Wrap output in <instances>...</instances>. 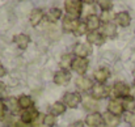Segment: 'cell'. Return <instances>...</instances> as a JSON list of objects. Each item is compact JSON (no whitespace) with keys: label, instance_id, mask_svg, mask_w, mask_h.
I'll list each match as a JSON object with an SVG mask.
<instances>
[{"label":"cell","instance_id":"1","mask_svg":"<svg viewBox=\"0 0 135 127\" xmlns=\"http://www.w3.org/2000/svg\"><path fill=\"white\" fill-rule=\"evenodd\" d=\"M66 11L67 13L72 17V18H76L78 16L81 14V11H83V7H81V3L78 1V0H68L66 1Z\"/></svg>","mask_w":135,"mask_h":127},{"label":"cell","instance_id":"2","mask_svg":"<svg viewBox=\"0 0 135 127\" xmlns=\"http://www.w3.org/2000/svg\"><path fill=\"white\" fill-rule=\"evenodd\" d=\"M110 94V88L104 84H97L93 85L92 88V96L94 100H100V98H106Z\"/></svg>","mask_w":135,"mask_h":127},{"label":"cell","instance_id":"3","mask_svg":"<svg viewBox=\"0 0 135 127\" xmlns=\"http://www.w3.org/2000/svg\"><path fill=\"white\" fill-rule=\"evenodd\" d=\"M63 101H64V105H67L68 108H76L81 102V97H80L79 93L70 92V93H66L64 94Z\"/></svg>","mask_w":135,"mask_h":127},{"label":"cell","instance_id":"4","mask_svg":"<svg viewBox=\"0 0 135 127\" xmlns=\"http://www.w3.org/2000/svg\"><path fill=\"white\" fill-rule=\"evenodd\" d=\"M88 59H84V58H76L74 59L72 62V70H75L79 75H84L88 70Z\"/></svg>","mask_w":135,"mask_h":127},{"label":"cell","instance_id":"5","mask_svg":"<svg viewBox=\"0 0 135 127\" xmlns=\"http://www.w3.org/2000/svg\"><path fill=\"white\" fill-rule=\"evenodd\" d=\"M130 86L127 84H125V83H122V81H118V83H115V84L113 85V93L117 96V97H129V94H130Z\"/></svg>","mask_w":135,"mask_h":127},{"label":"cell","instance_id":"6","mask_svg":"<svg viewBox=\"0 0 135 127\" xmlns=\"http://www.w3.org/2000/svg\"><path fill=\"white\" fill-rule=\"evenodd\" d=\"M38 117H40V114H38V111L36 109H28V110L22 111V114H21V122L30 125V123L36 122V119Z\"/></svg>","mask_w":135,"mask_h":127},{"label":"cell","instance_id":"7","mask_svg":"<svg viewBox=\"0 0 135 127\" xmlns=\"http://www.w3.org/2000/svg\"><path fill=\"white\" fill-rule=\"evenodd\" d=\"M70 80H71V74L66 70L56 72L55 76H54V83L58 85H67L70 83Z\"/></svg>","mask_w":135,"mask_h":127},{"label":"cell","instance_id":"8","mask_svg":"<svg viewBox=\"0 0 135 127\" xmlns=\"http://www.w3.org/2000/svg\"><path fill=\"white\" fill-rule=\"evenodd\" d=\"M74 52H75V55H78V58H84V59H85L90 54L89 45H88V43H84V42L78 43V45H75Z\"/></svg>","mask_w":135,"mask_h":127},{"label":"cell","instance_id":"9","mask_svg":"<svg viewBox=\"0 0 135 127\" xmlns=\"http://www.w3.org/2000/svg\"><path fill=\"white\" fill-rule=\"evenodd\" d=\"M80 22H79V20L78 18H72V17H66L64 20H63V30L66 32V33H74L75 30H76V28H78V25H79Z\"/></svg>","mask_w":135,"mask_h":127},{"label":"cell","instance_id":"10","mask_svg":"<svg viewBox=\"0 0 135 127\" xmlns=\"http://www.w3.org/2000/svg\"><path fill=\"white\" fill-rule=\"evenodd\" d=\"M108 109H109V113L114 114V115H121L123 113V105H122V101L119 100H112L108 105Z\"/></svg>","mask_w":135,"mask_h":127},{"label":"cell","instance_id":"11","mask_svg":"<svg viewBox=\"0 0 135 127\" xmlns=\"http://www.w3.org/2000/svg\"><path fill=\"white\" fill-rule=\"evenodd\" d=\"M102 115L100 113H90L89 115L85 118V123L89 127H98L102 123Z\"/></svg>","mask_w":135,"mask_h":127},{"label":"cell","instance_id":"12","mask_svg":"<svg viewBox=\"0 0 135 127\" xmlns=\"http://www.w3.org/2000/svg\"><path fill=\"white\" fill-rule=\"evenodd\" d=\"M115 21H117V24L119 26L127 28L130 25V22H131V17H130V14L127 12H119V13L115 14Z\"/></svg>","mask_w":135,"mask_h":127},{"label":"cell","instance_id":"13","mask_svg":"<svg viewBox=\"0 0 135 127\" xmlns=\"http://www.w3.org/2000/svg\"><path fill=\"white\" fill-rule=\"evenodd\" d=\"M13 41H15V43L17 45L18 48L25 50V48L29 46V43H30V37L26 36V34H17V36H15Z\"/></svg>","mask_w":135,"mask_h":127},{"label":"cell","instance_id":"14","mask_svg":"<svg viewBox=\"0 0 135 127\" xmlns=\"http://www.w3.org/2000/svg\"><path fill=\"white\" fill-rule=\"evenodd\" d=\"M87 40H88L89 43L96 45V46H100V45H102L105 42V37L98 32H89L88 36H87Z\"/></svg>","mask_w":135,"mask_h":127},{"label":"cell","instance_id":"15","mask_svg":"<svg viewBox=\"0 0 135 127\" xmlns=\"http://www.w3.org/2000/svg\"><path fill=\"white\" fill-rule=\"evenodd\" d=\"M102 36L108 38H114L117 36V28L112 22H106L102 25Z\"/></svg>","mask_w":135,"mask_h":127},{"label":"cell","instance_id":"16","mask_svg":"<svg viewBox=\"0 0 135 127\" xmlns=\"http://www.w3.org/2000/svg\"><path fill=\"white\" fill-rule=\"evenodd\" d=\"M102 121L108 127H117L119 125V118L112 113H105L102 117Z\"/></svg>","mask_w":135,"mask_h":127},{"label":"cell","instance_id":"17","mask_svg":"<svg viewBox=\"0 0 135 127\" xmlns=\"http://www.w3.org/2000/svg\"><path fill=\"white\" fill-rule=\"evenodd\" d=\"M44 18V11L40 9V8H36L33 9V12L30 13V22L33 26H37Z\"/></svg>","mask_w":135,"mask_h":127},{"label":"cell","instance_id":"18","mask_svg":"<svg viewBox=\"0 0 135 127\" xmlns=\"http://www.w3.org/2000/svg\"><path fill=\"white\" fill-rule=\"evenodd\" d=\"M94 79L98 81V83H104V81H106L108 79H109V76H110V72H109V70H106V68H100V70H97V71H94Z\"/></svg>","mask_w":135,"mask_h":127},{"label":"cell","instance_id":"19","mask_svg":"<svg viewBox=\"0 0 135 127\" xmlns=\"http://www.w3.org/2000/svg\"><path fill=\"white\" fill-rule=\"evenodd\" d=\"M76 86L81 90H88V89L93 88V83L88 77H79V79H76Z\"/></svg>","mask_w":135,"mask_h":127},{"label":"cell","instance_id":"20","mask_svg":"<svg viewBox=\"0 0 135 127\" xmlns=\"http://www.w3.org/2000/svg\"><path fill=\"white\" fill-rule=\"evenodd\" d=\"M98 26H100V17H97V14H92L87 18V28L90 32H97Z\"/></svg>","mask_w":135,"mask_h":127},{"label":"cell","instance_id":"21","mask_svg":"<svg viewBox=\"0 0 135 127\" xmlns=\"http://www.w3.org/2000/svg\"><path fill=\"white\" fill-rule=\"evenodd\" d=\"M122 105H123V110H127L129 113L135 111V100L133 97H125Z\"/></svg>","mask_w":135,"mask_h":127},{"label":"cell","instance_id":"22","mask_svg":"<svg viewBox=\"0 0 135 127\" xmlns=\"http://www.w3.org/2000/svg\"><path fill=\"white\" fill-rule=\"evenodd\" d=\"M18 105H20L21 109H26L28 110V109H30L33 106V100L29 96H21L18 98Z\"/></svg>","mask_w":135,"mask_h":127},{"label":"cell","instance_id":"23","mask_svg":"<svg viewBox=\"0 0 135 127\" xmlns=\"http://www.w3.org/2000/svg\"><path fill=\"white\" fill-rule=\"evenodd\" d=\"M66 111V105L62 104V102H55L52 106H51V114L52 115H60Z\"/></svg>","mask_w":135,"mask_h":127},{"label":"cell","instance_id":"24","mask_svg":"<svg viewBox=\"0 0 135 127\" xmlns=\"http://www.w3.org/2000/svg\"><path fill=\"white\" fill-rule=\"evenodd\" d=\"M7 106L9 108V110L12 111V113H15V114H17L18 111H20V105H18V100H16V98H9L8 101H7Z\"/></svg>","mask_w":135,"mask_h":127},{"label":"cell","instance_id":"25","mask_svg":"<svg viewBox=\"0 0 135 127\" xmlns=\"http://www.w3.org/2000/svg\"><path fill=\"white\" fill-rule=\"evenodd\" d=\"M72 62H74V59H72V55H70V54H66V55H63L62 58H60V62H59V64H60V67L62 68H68V67H71L72 66Z\"/></svg>","mask_w":135,"mask_h":127},{"label":"cell","instance_id":"26","mask_svg":"<svg viewBox=\"0 0 135 127\" xmlns=\"http://www.w3.org/2000/svg\"><path fill=\"white\" fill-rule=\"evenodd\" d=\"M62 17V11L59 8H51L49 11V20L50 21H56Z\"/></svg>","mask_w":135,"mask_h":127},{"label":"cell","instance_id":"27","mask_svg":"<svg viewBox=\"0 0 135 127\" xmlns=\"http://www.w3.org/2000/svg\"><path fill=\"white\" fill-rule=\"evenodd\" d=\"M97 106H98V105H97V101H96V100L88 98V100L84 101V109H85L87 111H96Z\"/></svg>","mask_w":135,"mask_h":127},{"label":"cell","instance_id":"28","mask_svg":"<svg viewBox=\"0 0 135 127\" xmlns=\"http://www.w3.org/2000/svg\"><path fill=\"white\" fill-rule=\"evenodd\" d=\"M113 18H115V14L112 12V11H102L101 13V20L106 24V22H110Z\"/></svg>","mask_w":135,"mask_h":127},{"label":"cell","instance_id":"29","mask_svg":"<svg viewBox=\"0 0 135 127\" xmlns=\"http://www.w3.org/2000/svg\"><path fill=\"white\" fill-rule=\"evenodd\" d=\"M44 125H45L46 127H52L55 125V115H52V114L45 115V118H44Z\"/></svg>","mask_w":135,"mask_h":127},{"label":"cell","instance_id":"30","mask_svg":"<svg viewBox=\"0 0 135 127\" xmlns=\"http://www.w3.org/2000/svg\"><path fill=\"white\" fill-rule=\"evenodd\" d=\"M87 24H84V22H80L79 25H78V28H76V30L74 32V34L75 36H83V34H85V32H87Z\"/></svg>","mask_w":135,"mask_h":127},{"label":"cell","instance_id":"31","mask_svg":"<svg viewBox=\"0 0 135 127\" xmlns=\"http://www.w3.org/2000/svg\"><path fill=\"white\" fill-rule=\"evenodd\" d=\"M98 5L101 7L102 11H112L113 3L109 1V0H100V1H98Z\"/></svg>","mask_w":135,"mask_h":127},{"label":"cell","instance_id":"32","mask_svg":"<svg viewBox=\"0 0 135 127\" xmlns=\"http://www.w3.org/2000/svg\"><path fill=\"white\" fill-rule=\"evenodd\" d=\"M125 119H126V122H127L131 127H135V111H133V113H127L126 117H125Z\"/></svg>","mask_w":135,"mask_h":127},{"label":"cell","instance_id":"33","mask_svg":"<svg viewBox=\"0 0 135 127\" xmlns=\"http://www.w3.org/2000/svg\"><path fill=\"white\" fill-rule=\"evenodd\" d=\"M4 113H5V104L3 101H0V118L4 117Z\"/></svg>","mask_w":135,"mask_h":127},{"label":"cell","instance_id":"34","mask_svg":"<svg viewBox=\"0 0 135 127\" xmlns=\"http://www.w3.org/2000/svg\"><path fill=\"white\" fill-rule=\"evenodd\" d=\"M68 127H84V123L81 122V121H76V122H74V123H71Z\"/></svg>","mask_w":135,"mask_h":127},{"label":"cell","instance_id":"35","mask_svg":"<svg viewBox=\"0 0 135 127\" xmlns=\"http://www.w3.org/2000/svg\"><path fill=\"white\" fill-rule=\"evenodd\" d=\"M5 75V68L1 66V63H0V77H3Z\"/></svg>","mask_w":135,"mask_h":127},{"label":"cell","instance_id":"36","mask_svg":"<svg viewBox=\"0 0 135 127\" xmlns=\"http://www.w3.org/2000/svg\"><path fill=\"white\" fill-rule=\"evenodd\" d=\"M29 126H30V125L24 123V122H22V123H21V122H18V123H17V127H29Z\"/></svg>","mask_w":135,"mask_h":127},{"label":"cell","instance_id":"37","mask_svg":"<svg viewBox=\"0 0 135 127\" xmlns=\"http://www.w3.org/2000/svg\"><path fill=\"white\" fill-rule=\"evenodd\" d=\"M130 93H131V97H133V98L135 100V85L133 86V88H131V89H130Z\"/></svg>","mask_w":135,"mask_h":127},{"label":"cell","instance_id":"38","mask_svg":"<svg viewBox=\"0 0 135 127\" xmlns=\"http://www.w3.org/2000/svg\"><path fill=\"white\" fill-rule=\"evenodd\" d=\"M4 90H5V86H4V84H1V83H0V96L4 93Z\"/></svg>","mask_w":135,"mask_h":127},{"label":"cell","instance_id":"39","mask_svg":"<svg viewBox=\"0 0 135 127\" xmlns=\"http://www.w3.org/2000/svg\"><path fill=\"white\" fill-rule=\"evenodd\" d=\"M133 76H134V81H135V71L133 72Z\"/></svg>","mask_w":135,"mask_h":127}]
</instances>
